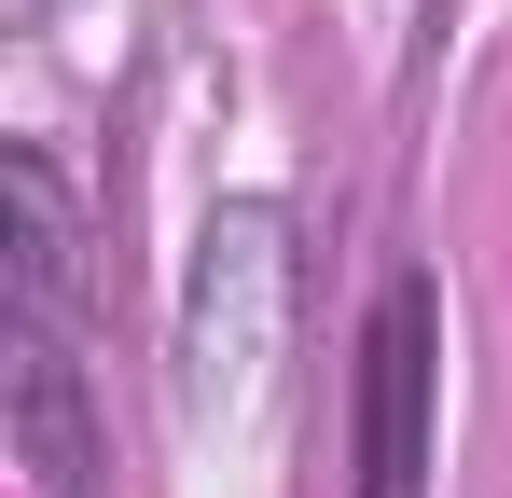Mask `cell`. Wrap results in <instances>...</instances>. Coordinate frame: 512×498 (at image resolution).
<instances>
[{
	"instance_id": "277c9868",
	"label": "cell",
	"mask_w": 512,
	"mask_h": 498,
	"mask_svg": "<svg viewBox=\"0 0 512 498\" xmlns=\"http://www.w3.org/2000/svg\"><path fill=\"white\" fill-rule=\"evenodd\" d=\"M14 14H28V28H42V14H56V0H14Z\"/></svg>"
},
{
	"instance_id": "6da1fadb",
	"label": "cell",
	"mask_w": 512,
	"mask_h": 498,
	"mask_svg": "<svg viewBox=\"0 0 512 498\" xmlns=\"http://www.w3.org/2000/svg\"><path fill=\"white\" fill-rule=\"evenodd\" d=\"M277 291H291V249H277V208H222L194 236V277H180V402L222 415L263 388L277 360Z\"/></svg>"
},
{
	"instance_id": "3957f363",
	"label": "cell",
	"mask_w": 512,
	"mask_h": 498,
	"mask_svg": "<svg viewBox=\"0 0 512 498\" xmlns=\"http://www.w3.org/2000/svg\"><path fill=\"white\" fill-rule=\"evenodd\" d=\"M14 443L42 498H97V429H84V360H70V319H14Z\"/></svg>"
},
{
	"instance_id": "7a4b0ae2",
	"label": "cell",
	"mask_w": 512,
	"mask_h": 498,
	"mask_svg": "<svg viewBox=\"0 0 512 498\" xmlns=\"http://www.w3.org/2000/svg\"><path fill=\"white\" fill-rule=\"evenodd\" d=\"M416 485H429V277H388L360 332V498Z\"/></svg>"
}]
</instances>
